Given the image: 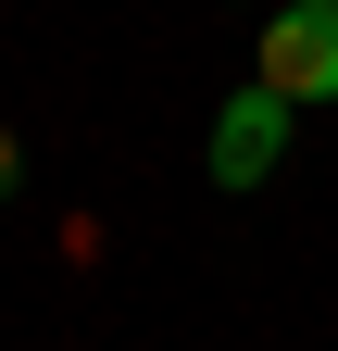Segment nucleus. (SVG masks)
I'll list each match as a JSON object with an SVG mask.
<instances>
[{
  "label": "nucleus",
  "mask_w": 338,
  "mask_h": 351,
  "mask_svg": "<svg viewBox=\"0 0 338 351\" xmlns=\"http://www.w3.org/2000/svg\"><path fill=\"white\" fill-rule=\"evenodd\" d=\"M288 113H301V101H276V88L263 75H250L238 88V101L213 113V138H200V176H213V189L238 201V189H263V176L288 163Z\"/></svg>",
  "instance_id": "nucleus-1"
},
{
  "label": "nucleus",
  "mask_w": 338,
  "mask_h": 351,
  "mask_svg": "<svg viewBox=\"0 0 338 351\" xmlns=\"http://www.w3.org/2000/svg\"><path fill=\"white\" fill-rule=\"evenodd\" d=\"M250 75H263L276 101H338V0H276Z\"/></svg>",
  "instance_id": "nucleus-2"
},
{
  "label": "nucleus",
  "mask_w": 338,
  "mask_h": 351,
  "mask_svg": "<svg viewBox=\"0 0 338 351\" xmlns=\"http://www.w3.org/2000/svg\"><path fill=\"white\" fill-rule=\"evenodd\" d=\"M13 189H25V138L0 125V201H13Z\"/></svg>",
  "instance_id": "nucleus-3"
}]
</instances>
